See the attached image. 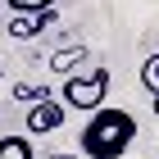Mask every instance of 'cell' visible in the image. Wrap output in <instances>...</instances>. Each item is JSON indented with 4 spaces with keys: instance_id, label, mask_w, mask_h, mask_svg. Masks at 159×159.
I'll list each match as a JSON object with an SVG mask.
<instances>
[{
    "instance_id": "obj_1",
    "label": "cell",
    "mask_w": 159,
    "mask_h": 159,
    "mask_svg": "<svg viewBox=\"0 0 159 159\" xmlns=\"http://www.w3.org/2000/svg\"><path fill=\"white\" fill-rule=\"evenodd\" d=\"M136 141V118L127 109H100L86 118L82 136H77V150H82V159H123L127 150H132Z\"/></svg>"
},
{
    "instance_id": "obj_2",
    "label": "cell",
    "mask_w": 159,
    "mask_h": 159,
    "mask_svg": "<svg viewBox=\"0 0 159 159\" xmlns=\"http://www.w3.org/2000/svg\"><path fill=\"white\" fill-rule=\"evenodd\" d=\"M105 96H109V68L96 64L91 73H73L64 77V105H73V109H86V114H100L105 109Z\"/></svg>"
},
{
    "instance_id": "obj_3",
    "label": "cell",
    "mask_w": 159,
    "mask_h": 159,
    "mask_svg": "<svg viewBox=\"0 0 159 159\" xmlns=\"http://www.w3.org/2000/svg\"><path fill=\"white\" fill-rule=\"evenodd\" d=\"M55 18H59L55 9H46V14H9L5 32H9L14 41H32V37H41L46 27H55Z\"/></svg>"
},
{
    "instance_id": "obj_4",
    "label": "cell",
    "mask_w": 159,
    "mask_h": 159,
    "mask_svg": "<svg viewBox=\"0 0 159 159\" xmlns=\"http://www.w3.org/2000/svg\"><path fill=\"white\" fill-rule=\"evenodd\" d=\"M55 127H64V100H41V105L27 109V132L32 136H46Z\"/></svg>"
},
{
    "instance_id": "obj_5",
    "label": "cell",
    "mask_w": 159,
    "mask_h": 159,
    "mask_svg": "<svg viewBox=\"0 0 159 159\" xmlns=\"http://www.w3.org/2000/svg\"><path fill=\"white\" fill-rule=\"evenodd\" d=\"M82 59H86V50L82 46H68V50H55V55H50V68H55L59 77H73Z\"/></svg>"
},
{
    "instance_id": "obj_6",
    "label": "cell",
    "mask_w": 159,
    "mask_h": 159,
    "mask_svg": "<svg viewBox=\"0 0 159 159\" xmlns=\"http://www.w3.org/2000/svg\"><path fill=\"white\" fill-rule=\"evenodd\" d=\"M0 159H32V141L27 136H0Z\"/></svg>"
},
{
    "instance_id": "obj_7",
    "label": "cell",
    "mask_w": 159,
    "mask_h": 159,
    "mask_svg": "<svg viewBox=\"0 0 159 159\" xmlns=\"http://www.w3.org/2000/svg\"><path fill=\"white\" fill-rule=\"evenodd\" d=\"M14 100H23L27 109H32V105H41V100H50V91H46V86H27V82H18V86H14Z\"/></svg>"
},
{
    "instance_id": "obj_8",
    "label": "cell",
    "mask_w": 159,
    "mask_h": 159,
    "mask_svg": "<svg viewBox=\"0 0 159 159\" xmlns=\"http://www.w3.org/2000/svg\"><path fill=\"white\" fill-rule=\"evenodd\" d=\"M9 5V14H46L55 9V0H5Z\"/></svg>"
},
{
    "instance_id": "obj_9",
    "label": "cell",
    "mask_w": 159,
    "mask_h": 159,
    "mask_svg": "<svg viewBox=\"0 0 159 159\" xmlns=\"http://www.w3.org/2000/svg\"><path fill=\"white\" fill-rule=\"evenodd\" d=\"M141 82H146V91L159 96V55H150V59L141 64Z\"/></svg>"
},
{
    "instance_id": "obj_10",
    "label": "cell",
    "mask_w": 159,
    "mask_h": 159,
    "mask_svg": "<svg viewBox=\"0 0 159 159\" xmlns=\"http://www.w3.org/2000/svg\"><path fill=\"white\" fill-rule=\"evenodd\" d=\"M50 159H82V155H50Z\"/></svg>"
},
{
    "instance_id": "obj_11",
    "label": "cell",
    "mask_w": 159,
    "mask_h": 159,
    "mask_svg": "<svg viewBox=\"0 0 159 159\" xmlns=\"http://www.w3.org/2000/svg\"><path fill=\"white\" fill-rule=\"evenodd\" d=\"M155 114H159V96H155Z\"/></svg>"
}]
</instances>
